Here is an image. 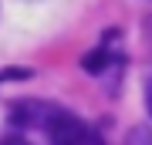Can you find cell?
I'll list each match as a JSON object with an SVG mask.
<instances>
[{
    "instance_id": "cell-1",
    "label": "cell",
    "mask_w": 152,
    "mask_h": 145,
    "mask_svg": "<svg viewBox=\"0 0 152 145\" xmlns=\"http://www.w3.org/2000/svg\"><path fill=\"white\" fill-rule=\"evenodd\" d=\"M48 135L54 145H85L88 128L81 125V118H75L68 111H58L54 118H48Z\"/></svg>"
},
{
    "instance_id": "cell-2",
    "label": "cell",
    "mask_w": 152,
    "mask_h": 145,
    "mask_svg": "<svg viewBox=\"0 0 152 145\" xmlns=\"http://www.w3.org/2000/svg\"><path fill=\"white\" fill-rule=\"evenodd\" d=\"M81 64H85L88 74H102V71L108 68V51H105V47H98V51H91V54H85V61H81Z\"/></svg>"
},
{
    "instance_id": "cell-3",
    "label": "cell",
    "mask_w": 152,
    "mask_h": 145,
    "mask_svg": "<svg viewBox=\"0 0 152 145\" xmlns=\"http://www.w3.org/2000/svg\"><path fill=\"white\" fill-rule=\"evenodd\" d=\"M125 145H152V128H149V125H135V128H129Z\"/></svg>"
},
{
    "instance_id": "cell-4",
    "label": "cell",
    "mask_w": 152,
    "mask_h": 145,
    "mask_svg": "<svg viewBox=\"0 0 152 145\" xmlns=\"http://www.w3.org/2000/svg\"><path fill=\"white\" fill-rule=\"evenodd\" d=\"M0 145H31V142H27V138H20V135H10V138H4Z\"/></svg>"
},
{
    "instance_id": "cell-5",
    "label": "cell",
    "mask_w": 152,
    "mask_h": 145,
    "mask_svg": "<svg viewBox=\"0 0 152 145\" xmlns=\"http://www.w3.org/2000/svg\"><path fill=\"white\" fill-rule=\"evenodd\" d=\"M145 108H149V115H152V78L145 81Z\"/></svg>"
},
{
    "instance_id": "cell-6",
    "label": "cell",
    "mask_w": 152,
    "mask_h": 145,
    "mask_svg": "<svg viewBox=\"0 0 152 145\" xmlns=\"http://www.w3.org/2000/svg\"><path fill=\"white\" fill-rule=\"evenodd\" d=\"M85 145H105V142L98 138V135H85Z\"/></svg>"
}]
</instances>
